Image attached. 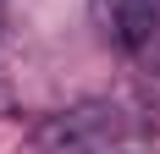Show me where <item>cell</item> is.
Segmentation results:
<instances>
[{"label":"cell","mask_w":160,"mask_h":154,"mask_svg":"<svg viewBox=\"0 0 160 154\" xmlns=\"http://www.w3.org/2000/svg\"><path fill=\"white\" fill-rule=\"evenodd\" d=\"M122 132H127L122 110L105 105V99H88V105L55 110L50 121H39L33 154H111L122 143Z\"/></svg>","instance_id":"1"},{"label":"cell","mask_w":160,"mask_h":154,"mask_svg":"<svg viewBox=\"0 0 160 154\" xmlns=\"http://www.w3.org/2000/svg\"><path fill=\"white\" fill-rule=\"evenodd\" d=\"M116 33L127 50H144L160 33V0H116Z\"/></svg>","instance_id":"2"}]
</instances>
